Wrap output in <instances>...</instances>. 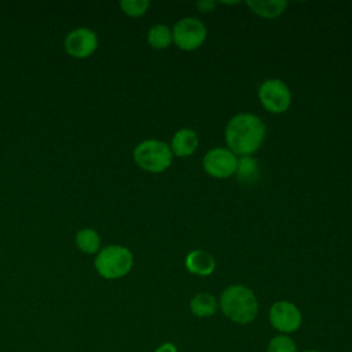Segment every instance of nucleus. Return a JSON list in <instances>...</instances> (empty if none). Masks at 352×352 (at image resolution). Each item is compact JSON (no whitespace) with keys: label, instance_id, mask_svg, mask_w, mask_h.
Returning <instances> with one entry per match:
<instances>
[{"label":"nucleus","instance_id":"1","mask_svg":"<svg viewBox=\"0 0 352 352\" xmlns=\"http://www.w3.org/2000/svg\"><path fill=\"white\" fill-rule=\"evenodd\" d=\"M224 136L234 154L250 155L263 144L265 125L256 114L239 113L228 121Z\"/></svg>","mask_w":352,"mask_h":352},{"label":"nucleus","instance_id":"2","mask_svg":"<svg viewBox=\"0 0 352 352\" xmlns=\"http://www.w3.org/2000/svg\"><path fill=\"white\" fill-rule=\"evenodd\" d=\"M219 305L226 318L236 324H248L258 314V300L245 285H231L224 289Z\"/></svg>","mask_w":352,"mask_h":352},{"label":"nucleus","instance_id":"3","mask_svg":"<svg viewBox=\"0 0 352 352\" xmlns=\"http://www.w3.org/2000/svg\"><path fill=\"white\" fill-rule=\"evenodd\" d=\"M94 267L103 279H120L131 272L133 267V254L126 246L107 245L95 254Z\"/></svg>","mask_w":352,"mask_h":352},{"label":"nucleus","instance_id":"4","mask_svg":"<svg viewBox=\"0 0 352 352\" xmlns=\"http://www.w3.org/2000/svg\"><path fill=\"white\" fill-rule=\"evenodd\" d=\"M172 160L173 153L170 150V146L162 140L146 139L138 143L133 148L135 164L146 172H164L170 166Z\"/></svg>","mask_w":352,"mask_h":352},{"label":"nucleus","instance_id":"5","mask_svg":"<svg viewBox=\"0 0 352 352\" xmlns=\"http://www.w3.org/2000/svg\"><path fill=\"white\" fill-rule=\"evenodd\" d=\"M206 38V28L197 18L186 16L177 21L172 29L173 43L183 51L197 50Z\"/></svg>","mask_w":352,"mask_h":352},{"label":"nucleus","instance_id":"6","mask_svg":"<svg viewBox=\"0 0 352 352\" xmlns=\"http://www.w3.org/2000/svg\"><path fill=\"white\" fill-rule=\"evenodd\" d=\"M258 99L267 111L279 114L289 109L292 92L279 78H270L258 87Z\"/></svg>","mask_w":352,"mask_h":352},{"label":"nucleus","instance_id":"7","mask_svg":"<svg viewBox=\"0 0 352 352\" xmlns=\"http://www.w3.org/2000/svg\"><path fill=\"white\" fill-rule=\"evenodd\" d=\"M271 326L279 334H292L297 331L302 323V315L298 307L290 301H275L268 312Z\"/></svg>","mask_w":352,"mask_h":352},{"label":"nucleus","instance_id":"8","mask_svg":"<svg viewBox=\"0 0 352 352\" xmlns=\"http://www.w3.org/2000/svg\"><path fill=\"white\" fill-rule=\"evenodd\" d=\"M65 51L67 55L76 59L89 58L99 47V38L95 30L87 26L76 28L70 30L63 41Z\"/></svg>","mask_w":352,"mask_h":352},{"label":"nucleus","instance_id":"9","mask_svg":"<svg viewBox=\"0 0 352 352\" xmlns=\"http://www.w3.org/2000/svg\"><path fill=\"white\" fill-rule=\"evenodd\" d=\"M202 165L208 175L217 179H226L235 173L238 158L230 148L216 147L205 154Z\"/></svg>","mask_w":352,"mask_h":352},{"label":"nucleus","instance_id":"10","mask_svg":"<svg viewBox=\"0 0 352 352\" xmlns=\"http://www.w3.org/2000/svg\"><path fill=\"white\" fill-rule=\"evenodd\" d=\"M184 263H186V268L188 270V272H191L194 275H199V276H208L216 268L214 257L210 253L201 250V249L188 252Z\"/></svg>","mask_w":352,"mask_h":352},{"label":"nucleus","instance_id":"11","mask_svg":"<svg viewBox=\"0 0 352 352\" xmlns=\"http://www.w3.org/2000/svg\"><path fill=\"white\" fill-rule=\"evenodd\" d=\"M198 147V136L192 129L182 128L177 132H175L172 142H170V150L177 157H188L191 155Z\"/></svg>","mask_w":352,"mask_h":352},{"label":"nucleus","instance_id":"12","mask_svg":"<svg viewBox=\"0 0 352 352\" xmlns=\"http://www.w3.org/2000/svg\"><path fill=\"white\" fill-rule=\"evenodd\" d=\"M246 6L256 14L263 18H276L279 16L286 6V0H246Z\"/></svg>","mask_w":352,"mask_h":352},{"label":"nucleus","instance_id":"13","mask_svg":"<svg viewBox=\"0 0 352 352\" xmlns=\"http://www.w3.org/2000/svg\"><path fill=\"white\" fill-rule=\"evenodd\" d=\"M77 249L84 254H96L100 250V235L95 228L85 227L77 231L74 238Z\"/></svg>","mask_w":352,"mask_h":352},{"label":"nucleus","instance_id":"14","mask_svg":"<svg viewBox=\"0 0 352 352\" xmlns=\"http://www.w3.org/2000/svg\"><path fill=\"white\" fill-rule=\"evenodd\" d=\"M219 302L216 297L210 293H198L190 301V311L198 318H208L214 315Z\"/></svg>","mask_w":352,"mask_h":352},{"label":"nucleus","instance_id":"15","mask_svg":"<svg viewBox=\"0 0 352 352\" xmlns=\"http://www.w3.org/2000/svg\"><path fill=\"white\" fill-rule=\"evenodd\" d=\"M172 30L169 26L164 25V23H158L154 25L148 29L147 33V43L150 47L155 48V50H164L166 47H169V44L172 43Z\"/></svg>","mask_w":352,"mask_h":352},{"label":"nucleus","instance_id":"16","mask_svg":"<svg viewBox=\"0 0 352 352\" xmlns=\"http://www.w3.org/2000/svg\"><path fill=\"white\" fill-rule=\"evenodd\" d=\"M235 173H236L239 180H242L245 183H252L258 176L257 161L250 155H243L242 158L238 160Z\"/></svg>","mask_w":352,"mask_h":352},{"label":"nucleus","instance_id":"17","mask_svg":"<svg viewBox=\"0 0 352 352\" xmlns=\"http://www.w3.org/2000/svg\"><path fill=\"white\" fill-rule=\"evenodd\" d=\"M267 352H298L296 341L287 334H278L274 336L268 345Z\"/></svg>","mask_w":352,"mask_h":352},{"label":"nucleus","instance_id":"18","mask_svg":"<svg viewBox=\"0 0 352 352\" xmlns=\"http://www.w3.org/2000/svg\"><path fill=\"white\" fill-rule=\"evenodd\" d=\"M120 7L122 12L131 18H138L146 14L150 7V1L147 0H122L120 1Z\"/></svg>","mask_w":352,"mask_h":352},{"label":"nucleus","instance_id":"19","mask_svg":"<svg viewBox=\"0 0 352 352\" xmlns=\"http://www.w3.org/2000/svg\"><path fill=\"white\" fill-rule=\"evenodd\" d=\"M195 6L198 7L199 11L209 12L216 7V1H213V0H201V1H197Z\"/></svg>","mask_w":352,"mask_h":352},{"label":"nucleus","instance_id":"20","mask_svg":"<svg viewBox=\"0 0 352 352\" xmlns=\"http://www.w3.org/2000/svg\"><path fill=\"white\" fill-rule=\"evenodd\" d=\"M154 352H177V346L173 342H164Z\"/></svg>","mask_w":352,"mask_h":352},{"label":"nucleus","instance_id":"21","mask_svg":"<svg viewBox=\"0 0 352 352\" xmlns=\"http://www.w3.org/2000/svg\"><path fill=\"white\" fill-rule=\"evenodd\" d=\"M302 352H322V351H319V349H305Z\"/></svg>","mask_w":352,"mask_h":352}]
</instances>
